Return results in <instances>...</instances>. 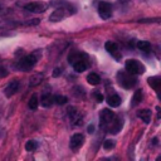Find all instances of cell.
<instances>
[{
  "label": "cell",
  "mask_w": 161,
  "mask_h": 161,
  "mask_svg": "<svg viewBox=\"0 0 161 161\" xmlns=\"http://www.w3.org/2000/svg\"><path fill=\"white\" fill-rule=\"evenodd\" d=\"M40 57H42V52L40 50H36V52H34L31 54H28V55L20 58L16 62L15 68L18 70H21V72H29V70H31L34 68V65L36 64V62H38V59Z\"/></svg>",
  "instance_id": "cell-1"
},
{
  "label": "cell",
  "mask_w": 161,
  "mask_h": 161,
  "mask_svg": "<svg viewBox=\"0 0 161 161\" xmlns=\"http://www.w3.org/2000/svg\"><path fill=\"white\" fill-rule=\"evenodd\" d=\"M117 80L118 84L126 89H131L137 84V78L135 77V74H131L127 70H119L117 73Z\"/></svg>",
  "instance_id": "cell-2"
},
{
  "label": "cell",
  "mask_w": 161,
  "mask_h": 161,
  "mask_svg": "<svg viewBox=\"0 0 161 161\" xmlns=\"http://www.w3.org/2000/svg\"><path fill=\"white\" fill-rule=\"evenodd\" d=\"M125 67H126V70L127 72H130L131 74H135V75L142 74L146 70L145 65L140 60H137V59H127Z\"/></svg>",
  "instance_id": "cell-3"
},
{
  "label": "cell",
  "mask_w": 161,
  "mask_h": 161,
  "mask_svg": "<svg viewBox=\"0 0 161 161\" xmlns=\"http://www.w3.org/2000/svg\"><path fill=\"white\" fill-rule=\"evenodd\" d=\"M114 117H116V114H114L113 111H111L108 108L102 109L101 113H99V125H101V127L103 130H107V127L109 126V123L113 121Z\"/></svg>",
  "instance_id": "cell-4"
},
{
  "label": "cell",
  "mask_w": 161,
  "mask_h": 161,
  "mask_svg": "<svg viewBox=\"0 0 161 161\" xmlns=\"http://www.w3.org/2000/svg\"><path fill=\"white\" fill-rule=\"evenodd\" d=\"M67 113H68V117H69L72 125H74V126H80V125L83 123V114L80 113V111H79L78 108L70 106V107H68Z\"/></svg>",
  "instance_id": "cell-5"
},
{
  "label": "cell",
  "mask_w": 161,
  "mask_h": 161,
  "mask_svg": "<svg viewBox=\"0 0 161 161\" xmlns=\"http://www.w3.org/2000/svg\"><path fill=\"white\" fill-rule=\"evenodd\" d=\"M24 9L30 13H44L48 9V4L44 1H33L24 5Z\"/></svg>",
  "instance_id": "cell-6"
},
{
  "label": "cell",
  "mask_w": 161,
  "mask_h": 161,
  "mask_svg": "<svg viewBox=\"0 0 161 161\" xmlns=\"http://www.w3.org/2000/svg\"><path fill=\"white\" fill-rule=\"evenodd\" d=\"M98 14L102 19H109L112 16V6L111 4L106 3V1H101L98 4Z\"/></svg>",
  "instance_id": "cell-7"
},
{
  "label": "cell",
  "mask_w": 161,
  "mask_h": 161,
  "mask_svg": "<svg viewBox=\"0 0 161 161\" xmlns=\"http://www.w3.org/2000/svg\"><path fill=\"white\" fill-rule=\"evenodd\" d=\"M84 143V136L82 133H74L72 137H70V141H69V147L70 150L73 151H77L78 148H80Z\"/></svg>",
  "instance_id": "cell-8"
},
{
  "label": "cell",
  "mask_w": 161,
  "mask_h": 161,
  "mask_svg": "<svg viewBox=\"0 0 161 161\" xmlns=\"http://www.w3.org/2000/svg\"><path fill=\"white\" fill-rule=\"evenodd\" d=\"M122 127H123V119L122 118H119V117H114L113 118V121L109 123V126L107 127V130H108V132L109 133H112V135H116V133H118L121 130H122Z\"/></svg>",
  "instance_id": "cell-9"
},
{
  "label": "cell",
  "mask_w": 161,
  "mask_h": 161,
  "mask_svg": "<svg viewBox=\"0 0 161 161\" xmlns=\"http://www.w3.org/2000/svg\"><path fill=\"white\" fill-rule=\"evenodd\" d=\"M19 87H20V82H19L18 79L11 80V82L5 87V89H4L5 96H6V97H11V96H14V94L19 91Z\"/></svg>",
  "instance_id": "cell-10"
},
{
  "label": "cell",
  "mask_w": 161,
  "mask_h": 161,
  "mask_svg": "<svg viewBox=\"0 0 161 161\" xmlns=\"http://www.w3.org/2000/svg\"><path fill=\"white\" fill-rule=\"evenodd\" d=\"M104 48H106V50L111 54V55H113L116 59H121V54H119V52H118V45L114 43V42H106V44H104Z\"/></svg>",
  "instance_id": "cell-11"
},
{
  "label": "cell",
  "mask_w": 161,
  "mask_h": 161,
  "mask_svg": "<svg viewBox=\"0 0 161 161\" xmlns=\"http://www.w3.org/2000/svg\"><path fill=\"white\" fill-rule=\"evenodd\" d=\"M72 64V67H73V69L77 72V73H82V72H84L87 68H88V63L84 60V59H77V60H74V62H72L70 63Z\"/></svg>",
  "instance_id": "cell-12"
},
{
  "label": "cell",
  "mask_w": 161,
  "mask_h": 161,
  "mask_svg": "<svg viewBox=\"0 0 161 161\" xmlns=\"http://www.w3.org/2000/svg\"><path fill=\"white\" fill-rule=\"evenodd\" d=\"M137 117L141 118L145 123H150V121H151V109L143 108V109L137 111Z\"/></svg>",
  "instance_id": "cell-13"
},
{
  "label": "cell",
  "mask_w": 161,
  "mask_h": 161,
  "mask_svg": "<svg viewBox=\"0 0 161 161\" xmlns=\"http://www.w3.org/2000/svg\"><path fill=\"white\" fill-rule=\"evenodd\" d=\"M54 103V99H53V96L50 93H44L42 97H40V104L45 108L48 107H52V104Z\"/></svg>",
  "instance_id": "cell-14"
},
{
  "label": "cell",
  "mask_w": 161,
  "mask_h": 161,
  "mask_svg": "<svg viewBox=\"0 0 161 161\" xmlns=\"http://www.w3.org/2000/svg\"><path fill=\"white\" fill-rule=\"evenodd\" d=\"M147 83H148V86H150L151 88H153L156 92L160 91V84H161L160 77H150V78L147 79Z\"/></svg>",
  "instance_id": "cell-15"
},
{
  "label": "cell",
  "mask_w": 161,
  "mask_h": 161,
  "mask_svg": "<svg viewBox=\"0 0 161 161\" xmlns=\"http://www.w3.org/2000/svg\"><path fill=\"white\" fill-rule=\"evenodd\" d=\"M121 102H122V99H121V97L118 94H112L107 99V103H108L109 107H118L121 104Z\"/></svg>",
  "instance_id": "cell-16"
},
{
  "label": "cell",
  "mask_w": 161,
  "mask_h": 161,
  "mask_svg": "<svg viewBox=\"0 0 161 161\" xmlns=\"http://www.w3.org/2000/svg\"><path fill=\"white\" fill-rule=\"evenodd\" d=\"M87 82L89 83V84H92V86H97V84H99L101 83V77L97 74V73H89L88 75H87Z\"/></svg>",
  "instance_id": "cell-17"
},
{
  "label": "cell",
  "mask_w": 161,
  "mask_h": 161,
  "mask_svg": "<svg viewBox=\"0 0 161 161\" xmlns=\"http://www.w3.org/2000/svg\"><path fill=\"white\" fill-rule=\"evenodd\" d=\"M142 96H143V93H142V89H137L136 92H135V94H133V97H132V102H131V106L132 107H136L141 101H142Z\"/></svg>",
  "instance_id": "cell-18"
},
{
  "label": "cell",
  "mask_w": 161,
  "mask_h": 161,
  "mask_svg": "<svg viewBox=\"0 0 161 161\" xmlns=\"http://www.w3.org/2000/svg\"><path fill=\"white\" fill-rule=\"evenodd\" d=\"M43 73H38V74H34L31 78H30V80H29V86L30 87H34V86H38L42 80H43Z\"/></svg>",
  "instance_id": "cell-19"
},
{
  "label": "cell",
  "mask_w": 161,
  "mask_h": 161,
  "mask_svg": "<svg viewBox=\"0 0 161 161\" xmlns=\"http://www.w3.org/2000/svg\"><path fill=\"white\" fill-rule=\"evenodd\" d=\"M38 104H39V99H38V96L36 94H33L28 102V107L31 109V111H35L38 108Z\"/></svg>",
  "instance_id": "cell-20"
},
{
  "label": "cell",
  "mask_w": 161,
  "mask_h": 161,
  "mask_svg": "<svg viewBox=\"0 0 161 161\" xmlns=\"http://www.w3.org/2000/svg\"><path fill=\"white\" fill-rule=\"evenodd\" d=\"M137 48H138L140 50L147 53V52H150V49H151V44H150L148 42H146V40H140V42L137 43Z\"/></svg>",
  "instance_id": "cell-21"
},
{
  "label": "cell",
  "mask_w": 161,
  "mask_h": 161,
  "mask_svg": "<svg viewBox=\"0 0 161 161\" xmlns=\"http://www.w3.org/2000/svg\"><path fill=\"white\" fill-rule=\"evenodd\" d=\"M38 148V142L34 141V140H29L26 143H25V150L29 151V152H33Z\"/></svg>",
  "instance_id": "cell-22"
},
{
  "label": "cell",
  "mask_w": 161,
  "mask_h": 161,
  "mask_svg": "<svg viewBox=\"0 0 161 161\" xmlns=\"http://www.w3.org/2000/svg\"><path fill=\"white\" fill-rule=\"evenodd\" d=\"M53 99H54V103L57 104H65L68 102V98L65 96H60V94H57V96H53Z\"/></svg>",
  "instance_id": "cell-23"
},
{
  "label": "cell",
  "mask_w": 161,
  "mask_h": 161,
  "mask_svg": "<svg viewBox=\"0 0 161 161\" xmlns=\"http://www.w3.org/2000/svg\"><path fill=\"white\" fill-rule=\"evenodd\" d=\"M113 147H114V141L113 140H106L103 142V148L104 150H111Z\"/></svg>",
  "instance_id": "cell-24"
},
{
  "label": "cell",
  "mask_w": 161,
  "mask_h": 161,
  "mask_svg": "<svg viewBox=\"0 0 161 161\" xmlns=\"http://www.w3.org/2000/svg\"><path fill=\"white\" fill-rule=\"evenodd\" d=\"M62 74V68H55L54 72H53V77H58Z\"/></svg>",
  "instance_id": "cell-25"
},
{
  "label": "cell",
  "mask_w": 161,
  "mask_h": 161,
  "mask_svg": "<svg viewBox=\"0 0 161 161\" xmlns=\"http://www.w3.org/2000/svg\"><path fill=\"white\" fill-rule=\"evenodd\" d=\"M94 96H96V98H97L98 102H103V94H101V93H94Z\"/></svg>",
  "instance_id": "cell-26"
},
{
  "label": "cell",
  "mask_w": 161,
  "mask_h": 161,
  "mask_svg": "<svg viewBox=\"0 0 161 161\" xmlns=\"http://www.w3.org/2000/svg\"><path fill=\"white\" fill-rule=\"evenodd\" d=\"M87 130H88V132H89V133H93V132H94V126H93V125H89Z\"/></svg>",
  "instance_id": "cell-27"
}]
</instances>
